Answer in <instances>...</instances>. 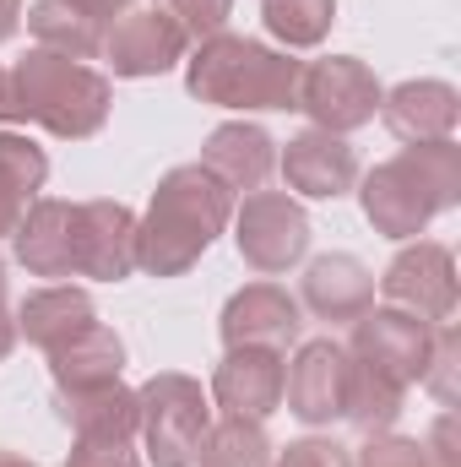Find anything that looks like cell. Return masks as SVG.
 Returning <instances> with one entry per match:
<instances>
[{"label": "cell", "instance_id": "6da1fadb", "mask_svg": "<svg viewBox=\"0 0 461 467\" xmlns=\"http://www.w3.org/2000/svg\"><path fill=\"white\" fill-rule=\"evenodd\" d=\"M233 223V191L201 163H179L158 180L147 213L136 218V266L147 277L190 272L212 239Z\"/></svg>", "mask_w": 461, "mask_h": 467}, {"label": "cell", "instance_id": "7a4b0ae2", "mask_svg": "<svg viewBox=\"0 0 461 467\" xmlns=\"http://www.w3.org/2000/svg\"><path fill=\"white\" fill-rule=\"evenodd\" d=\"M364 218L385 239H418L440 213L461 202V147L446 141H413L396 158L374 163L358 185Z\"/></svg>", "mask_w": 461, "mask_h": 467}, {"label": "cell", "instance_id": "3957f363", "mask_svg": "<svg viewBox=\"0 0 461 467\" xmlns=\"http://www.w3.org/2000/svg\"><path fill=\"white\" fill-rule=\"evenodd\" d=\"M304 60L244 33H212L185 60V88L218 109H299Z\"/></svg>", "mask_w": 461, "mask_h": 467}, {"label": "cell", "instance_id": "277c9868", "mask_svg": "<svg viewBox=\"0 0 461 467\" xmlns=\"http://www.w3.org/2000/svg\"><path fill=\"white\" fill-rule=\"evenodd\" d=\"M11 88H16L22 119L44 125L60 141L98 136L109 119V104H115V88L104 71H93L71 55H55V49H27L11 71Z\"/></svg>", "mask_w": 461, "mask_h": 467}, {"label": "cell", "instance_id": "5b68a950", "mask_svg": "<svg viewBox=\"0 0 461 467\" xmlns=\"http://www.w3.org/2000/svg\"><path fill=\"white\" fill-rule=\"evenodd\" d=\"M212 430V397L196 375L158 369L136 391V441L152 467H190L201 451V435Z\"/></svg>", "mask_w": 461, "mask_h": 467}, {"label": "cell", "instance_id": "8992f818", "mask_svg": "<svg viewBox=\"0 0 461 467\" xmlns=\"http://www.w3.org/2000/svg\"><path fill=\"white\" fill-rule=\"evenodd\" d=\"M380 77L358 60V55H326V60H310L304 77H299V109L315 119V130H332L347 136L358 125L380 115Z\"/></svg>", "mask_w": 461, "mask_h": 467}, {"label": "cell", "instance_id": "52a82bcc", "mask_svg": "<svg viewBox=\"0 0 461 467\" xmlns=\"http://www.w3.org/2000/svg\"><path fill=\"white\" fill-rule=\"evenodd\" d=\"M233 244H239L244 266L277 277L310 255V218L282 191H250L244 207H233Z\"/></svg>", "mask_w": 461, "mask_h": 467}, {"label": "cell", "instance_id": "ba28073f", "mask_svg": "<svg viewBox=\"0 0 461 467\" xmlns=\"http://www.w3.org/2000/svg\"><path fill=\"white\" fill-rule=\"evenodd\" d=\"M380 294H385V305H396L429 327H446L456 316V255L435 239H413L385 266Z\"/></svg>", "mask_w": 461, "mask_h": 467}, {"label": "cell", "instance_id": "9c48e42d", "mask_svg": "<svg viewBox=\"0 0 461 467\" xmlns=\"http://www.w3.org/2000/svg\"><path fill=\"white\" fill-rule=\"evenodd\" d=\"M353 358L374 364L380 375L402 380V386H418L424 369H429V353H435V327L396 310V305H369L358 321H353V343H347Z\"/></svg>", "mask_w": 461, "mask_h": 467}, {"label": "cell", "instance_id": "30bf717a", "mask_svg": "<svg viewBox=\"0 0 461 467\" xmlns=\"http://www.w3.org/2000/svg\"><path fill=\"white\" fill-rule=\"evenodd\" d=\"M11 244L33 277H77V266H82V202L33 196Z\"/></svg>", "mask_w": 461, "mask_h": 467}, {"label": "cell", "instance_id": "8fae6325", "mask_svg": "<svg viewBox=\"0 0 461 467\" xmlns=\"http://www.w3.org/2000/svg\"><path fill=\"white\" fill-rule=\"evenodd\" d=\"M190 55V38H185V27L169 16V11H125L115 27L104 33V60H109V71L115 77H130V82H141V77H163V71H174L179 60Z\"/></svg>", "mask_w": 461, "mask_h": 467}, {"label": "cell", "instance_id": "7c38bea8", "mask_svg": "<svg viewBox=\"0 0 461 467\" xmlns=\"http://www.w3.org/2000/svg\"><path fill=\"white\" fill-rule=\"evenodd\" d=\"M343 391H347V348L337 337H310L299 343L288 375H282V402L304 424H332L343 419Z\"/></svg>", "mask_w": 461, "mask_h": 467}, {"label": "cell", "instance_id": "4fadbf2b", "mask_svg": "<svg viewBox=\"0 0 461 467\" xmlns=\"http://www.w3.org/2000/svg\"><path fill=\"white\" fill-rule=\"evenodd\" d=\"M282 375H288V364L277 348H229L212 375V402L223 408V419L266 424L282 408Z\"/></svg>", "mask_w": 461, "mask_h": 467}, {"label": "cell", "instance_id": "5bb4252c", "mask_svg": "<svg viewBox=\"0 0 461 467\" xmlns=\"http://www.w3.org/2000/svg\"><path fill=\"white\" fill-rule=\"evenodd\" d=\"M223 343L229 348H288L299 343L304 332V316H299V299L277 283H250L239 288L229 305H223V321H218Z\"/></svg>", "mask_w": 461, "mask_h": 467}, {"label": "cell", "instance_id": "9a60e30c", "mask_svg": "<svg viewBox=\"0 0 461 467\" xmlns=\"http://www.w3.org/2000/svg\"><path fill=\"white\" fill-rule=\"evenodd\" d=\"M277 163H282L288 191L310 202H337L358 185V152L347 147V136H332V130H299Z\"/></svg>", "mask_w": 461, "mask_h": 467}, {"label": "cell", "instance_id": "2e32d148", "mask_svg": "<svg viewBox=\"0 0 461 467\" xmlns=\"http://www.w3.org/2000/svg\"><path fill=\"white\" fill-rule=\"evenodd\" d=\"M380 119L396 141H446L461 119V93L440 77H418V82H402L380 99Z\"/></svg>", "mask_w": 461, "mask_h": 467}, {"label": "cell", "instance_id": "e0dca14e", "mask_svg": "<svg viewBox=\"0 0 461 467\" xmlns=\"http://www.w3.org/2000/svg\"><path fill=\"white\" fill-rule=\"evenodd\" d=\"M93 321H98L93 294H87V288H71V283L33 288V294L16 305V337H27L33 348H44V353L66 348V343L82 337Z\"/></svg>", "mask_w": 461, "mask_h": 467}, {"label": "cell", "instance_id": "ac0fdd59", "mask_svg": "<svg viewBox=\"0 0 461 467\" xmlns=\"http://www.w3.org/2000/svg\"><path fill=\"white\" fill-rule=\"evenodd\" d=\"M136 272V213L125 202H82V266L77 277L119 283Z\"/></svg>", "mask_w": 461, "mask_h": 467}, {"label": "cell", "instance_id": "d6986e66", "mask_svg": "<svg viewBox=\"0 0 461 467\" xmlns=\"http://www.w3.org/2000/svg\"><path fill=\"white\" fill-rule=\"evenodd\" d=\"M374 305V272L358 255H321L304 272V310L321 321H358Z\"/></svg>", "mask_w": 461, "mask_h": 467}, {"label": "cell", "instance_id": "ffe728a7", "mask_svg": "<svg viewBox=\"0 0 461 467\" xmlns=\"http://www.w3.org/2000/svg\"><path fill=\"white\" fill-rule=\"evenodd\" d=\"M271 163H277V141L261 125H250V119L218 125L207 136V147H201V169H212L229 191H261Z\"/></svg>", "mask_w": 461, "mask_h": 467}, {"label": "cell", "instance_id": "44dd1931", "mask_svg": "<svg viewBox=\"0 0 461 467\" xmlns=\"http://www.w3.org/2000/svg\"><path fill=\"white\" fill-rule=\"evenodd\" d=\"M125 369V343H119L115 327L93 321L82 337H71L66 348L49 353V375H55V397H77V391H98L119 380Z\"/></svg>", "mask_w": 461, "mask_h": 467}, {"label": "cell", "instance_id": "7402d4cb", "mask_svg": "<svg viewBox=\"0 0 461 467\" xmlns=\"http://www.w3.org/2000/svg\"><path fill=\"white\" fill-rule=\"evenodd\" d=\"M402 402H407V386L380 375L374 364L353 358L347 353V391H343V419L358 435H385L396 419H402Z\"/></svg>", "mask_w": 461, "mask_h": 467}, {"label": "cell", "instance_id": "603a6c76", "mask_svg": "<svg viewBox=\"0 0 461 467\" xmlns=\"http://www.w3.org/2000/svg\"><path fill=\"white\" fill-rule=\"evenodd\" d=\"M27 33L38 38V49L71 55V60H93L104 55V22H93L82 5L71 0H33L27 5Z\"/></svg>", "mask_w": 461, "mask_h": 467}, {"label": "cell", "instance_id": "cb8c5ba5", "mask_svg": "<svg viewBox=\"0 0 461 467\" xmlns=\"http://www.w3.org/2000/svg\"><path fill=\"white\" fill-rule=\"evenodd\" d=\"M261 22L277 44L315 49V44H326V33L337 22V0H261Z\"/></svg>", "mask_w": 461, "mask_h": 467}, {"label": "cell", "instance_id": "d4e9b609", "mask_svg": "<svg viewBox=\"0 0 461 467\" xmlns=\"http://www.w3.org/2000/svg\"><path fill=\"white\" fill-rule=\"evenodd\" d=\"M196 467H271V441L255 419H223L201 435Z\"/></svg>", "mask_w": 461, "mask_h": 467}, {"label": "cell", "instance_id": "484cf974", "mask_svg": "<svg viewBox=\"0 0 461 467\" xmlns=\"http://www.w3.org/2000/svg\"><path fill=\"white\" fill-rule=\"evenodd\" d=\"M0 180L16 185V191L33 202V196L44 191V180H49L44 147H38L33 136H22V130H0Z\"/></svg>", "mask_w": 461, "mask_h": 467}, {"label": "cell", "instance_id": "4316f807", "mask_svg": "<svg viewBox=\"0 0 461 467\" xmlns=\"http://www.w3.org/2000/svg\"><path fill=\"white\" fill-rule=\"evenodd\" d=\"M66 467H141L136 435H71Z\"/></svg>", "mask_w": 461, "mask_h": 467}, {"label": "cell", "instance_id": "83f0119b", "mask_svg": "<svg viewBox=\"0 0 461 467\" xmlns=\"http://www.w3.org/2000/svg\"><path fill=\"white\" fill-rule=\"evenodd\" d=\"M456 364H461V337H456V327L446 321V327H435V353H429V369H424V380H418V386H429L446 408H456Z\"/></svg>", "mask_w": 461, "mask_h": 467}, {"label": "cell", "instance_id": "f1b7e54d", "mask_svg": "<svg viewBox=\"0 0 461 467\" xmlns=\"http://www.w3.org/2000/svg\"><path fill=\"white\" fill-rule=\"evenodd\" d=\"M163 11L185 27V38H190V44H201V38H212V33H223V27H229L233 0H163Z\"/></svg>", "mask_w": 461, "mask_h": 467}, {"label": "cell", "instance_id": "f546056e", "mask_svg": "<svg viewBox=\"0 0 461 467\" xmlns=\"http://www.w3.org/2000/svg\"><path fill=\"white\" fill-rule=\"evenodd\" d=\"M353 467H435L429 462V451H424V441H413V435H369L364 441V451H358V462Z\"/></svg>", "mask_w": 461, "mask_h": 467}, {"label": "cell", "instance_id": "4dcf8cb0", "mask_svg": "<svg viewBox=\"0 0 461 467\" xmlns=\"http://www.w3.org/2000/svg\"><path fill=\"white\" fill-rule=\"evenodd\" d=\"M271 467H353V457H347V446H337V441L304 435V441L271 451Z\"/></svg>", "mask_w": 461, "mask_h": 467}, {"label": "cell", "instance_id": "1f68e13d", "mask_svg": "<svg viewBox=\"0 0 461 467\" xmlns=\"http://www.w3.org/2000/svg\"><path fill=\"white\" fill-rule=\"evenodd\" d=\"M424 451H429L435 467H456V419H451V413L435 419V435L424 441Z\"/></svg>", "mask_w": 461, "mask_h": 467}, {"label": "cell", "instance_id": "d6a6232c", "mask_svg": "<svg viewBox=\"0 0 461 467\" xmlns=\"http://www.w3.org/2000/svg\"><path fill=\"white\" fill-rule=\"evenodd\" d=\"M22 213H27V196H22L16 185H5V180H0V239H11V234H16Z\"/></svg>", "mask_w": 461, "mask_h": 467}, {"label": "cell", "instance_id": "836d02e7", "mask_svg": "<svg viewBox=\"0 0 461 467\" xmlns=\"http://www.w3.org/2000/svg\"><path fill=\"white\" fill-rule=\"evenodd\" d=\"M71 5H82V11H87L93 22H115V16H125V11H130L136 0H71Z\"/></svg>", "mask_w": 461, "mask_h": 467}, {"label": "cell", "instance_id": "e575fe53", "mask_svg": "<svg viewBox=\"0 0 461 467\" xmlns=\"http://www.w3.org/2000/svg\"><path fill=\"white\" fill-rule=\"evenodd\" d=\"M5 119H22V109H16V88H11V71L0 66V125Z\"/></svg>", "mask_w": 461, "mask_h": 467}, {"label": "cell", "instance_id": "d590c367", "mask_svg": "<svg viewBox=\"0 0 461 467\" xmlns=\"http://www.w3.org/2000/svg\"><path fill=\"white\" fill-rule=\"evenodd\" d=\"M16 22H22V0H0V44L16 33Z\"/></svg>", "mask_w": 461, "mask_h": 467}, {"label": "cell", "instance_id": "8d00e7d4", "mask_svg": "<svg viewBox=\"0 0 461 467\" xmlns=\"http://www.w3.org/2000/svg\"><path fill=\"white\" fill-rule=\"evenodd\" d=\"M16 348V316L0 305V364H5V353Z\"/></svg>", "mask_w": 461, "mask_h": 467}, {"label": "cell", "instance_id": "74e56055", "mask_svg": "<svg viewBox=\"0 0 461 467\" xmlns=\"http://www.w3.org/2000/svg\"><path fill=\"white\" fill-rule=\"evenodd\" d=\"M0 467H38V462H27V457H16V451H0Z\"/></svg>", "mask_w": 461, "mask_h": 467}, {"label": "cell", "instance_id": "f35d334b", "mask_svg": "<svg viewBox=\"0 0 461 467\" xmlns=\"http://www.w3.org/2000/svg\"><path fill=\"white\" fill-rule=\"evenodd\" d=\"M0 305H5V261H0Z\"/></svg>", "mask_w": 461, "mask_h": 467}]
</instances>
